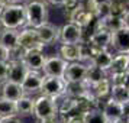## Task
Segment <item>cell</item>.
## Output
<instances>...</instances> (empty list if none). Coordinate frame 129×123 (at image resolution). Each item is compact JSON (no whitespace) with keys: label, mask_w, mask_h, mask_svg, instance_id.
I'll return each mask as SVG.
<instances>
[{"label":"cell","mask_w":129,"mask_h":123,"mask_svg":"<svg viewBox=\"0 0 129 123\" xmlns=\"http://www.w3.org/2000/svg\"><path fill=\"white\" fill-rule=\"evenodd\" d=\"M129 13V5L126 0H113L110 2V15L113 18H120L125 19Z\"/></svg>","instance_id":"cell-26"},{"label":"cell","mask_w":129,"mask_h":123,"mask_svg":"<svg viewBox=\"0 0 129 123\" xmlns=\"http://www.w3.org/2000/svg\"><path fill=\"white\" fill-rule=\"evenodd\" d=\"M81 5V0H64V3H62V7H64L65 10L68 13H71L76 7H78Z\"/></svg>","instance_id":"cell-32"},{"label":"cell","mask_w":129,"mask_h":123,"mask_svg":"<svg viewBox=\"0 0 129 123\" xmlns=\"http://www.w3.org/2000/svg\"><path fill=\"white\" fill-rule=\"evenodd\" d=\"M45 2L49 5H54V6H62V3H64V0H45Z\"/></svg>","instance_id":"cell-40"},{"label":"cell","mask_w":129,"mask_h":123,"mask_svg":"<svg viewBox=\"0 0 129 123\" xmlns=\"http://www.w3.org/2000/svg\"><path fill=\"white\" fill-rule=\"evenodd\" d=\"M22 59L29 68V71H42L44 65L47 61V55L44 54L42 49H29V51H23Z\"/></svg>","instance_id":"cell-9"},{"label":"cell","mask_w":129,"mask_h":123,"mask_svg":"<svg viewBox=\"0 0 129 123\" xmlns=\"http://www.w3.org/2000/svg\"><path fill=\"white\" fill-rule=\"evenodd\" d=\"M110 90H112V83L109 78L102 80L97 84L90 86V96L93 97L96 101H102V100H109L110 99Z\"/></svg>","instance_id":"cell-16"},{"label":"cell","mask_w":129,"mask_h":123,"mask_svg":"<svg viewBox=\"0 0 129 123\" xmlns=\"http://www.w3.org/2000/svg\"><path fill=\"white\" fill-rule=\"evenodd\" d=\"M96 28H102V29L109 30L110 33H115L117 30L126 28V20L120 18H113V16H107V18L102 19V20H94Z\"/></svg>","instance_id":"cell-19"},{"label":"cell","mask_w":129,"mask_h":123,"mask_svg":"<svg viewBox=\"0 0 129 123\" xmlns=\"http://www.w3.org/2000/svg\"><path fill=\"white\" fill-rule=\"evenodd\" d=\"M38 32V36L44 45H49L52 44L54 41H58V35H59V29H57L54 25L51 23H47L41 26L39 29H36Z\"/></svg>","instance_id":"cell-22"},{"label":"cell","mask_w":129,"mask_h":123,"mask_svg":"<svg viewBox=\"0 0 129 123\" xmlns=\"http://www.w3.org/2000/svg\"><path fill=\"white\" fill-rule=\"evenodd\" d=\"M110 83L112 86H128L129 75L128 72H113L110 74Z\"/></svg>","instance_id":"cell-31"},{"label":"cell","mask_w":129,"mask_h":123,"mask_svg":"<svg viewBox=\"0 0 129 123\" xmlns=\"http://www.w3.org/2000/svg\"><path fill=\"white\" fill-rule=\"evenodd\" d=\"M7 72H9V62L0 64V83H5L7 80Z\"/></svg>","instance_id":"cell-35"},{"label":"cell","mask_w":129,"mask_h":123,"mask_svg":"<svg viewBox=\"0 0 129 123\" xmlns=\"http://www.w3.org/2000/svg\"><path fill=\"white\" fill-rule=\"evenodd\" d=\"M103 2H113V0H103Z\"/></svg>","instance_id":"cell-44"},{"label":"cell","mask_w":129,"mask_h":123,"mask_svg":"<svg viewBox=\"0 0 129 123\" xmlns=\"http://www.w3.org/2000/svg\"><path fill=\"white\" fill-rule=\"evenodd\" d=\"M110 99H113L117 103H125L129 100V88L128 86H112Z\"/></svg>","instance_id":"cell-28"},{"label":"cell","mask_w":129,"mask_h":123,"mask_svg":"<svg viewBox=\"0 0 129 123\" xmlns=\"http://www.w3.org/2000/svg\"><path fill=\"white\" fill-rule=\"evenodd\" d=\"M58 55L68 64L80 62V45H59Z\"/></svg>","instance_id":"cell-23"},{"label":"cell","mask_w":129,"mask_h":123,"mask_svg":"<svg viewBox=\"0 0 129 123\" xmlns=\"http://www.w3.org/2000/svg\"><path fill=\"white\" fill-rule=\"evenodd\" d=\"M102 110L105 113L106 119L109 123H115L116 120L122 119L123 117V113H122V104L115 101L113 99H109L106 100L103 106H102Z\"/></svg>","instance_id":"cell-18"},{"label":"cell","mask_w":129,"mask_h":123,"mask_svg":"<svg viewBox=\"0 0 129 123\" xmlns=\"http://www.w3.org/2000/svg\"><path fill=\"white\" fill-rule=\"evenodd\" d=\"M125 20H126V26H128V28H129V13H128V16L125 18Z\"/></svg>","instance_id":"cell-42"},{"label":"cell","mask_w":129,"mask_h":123,"mask_svg":"<svg viewBox=\"0 0 129 123\" xmlns=\"http://www.w3.org/2000/svg\"><path fill=\"white\" fill-rule=\"evenodd\" d=\"M0 25L5 29L18 30L26 26V9L22 3H12L0 12Z\"/></svg>","instance_id":"cell-1"},{"label":"cell","mask_w":129,"mask_h":123,"mask_svg":"<svg viewBox=\"0 0 129 123\" xmlns=\"http://www.w3.org/2000/svg\"><path fill=\"white\" fill-rule=\"evenodd\" d=\"M55 114H58V103H57V100L51 99L48 96H44V94H41L39 97H36L34 116L36 117L38 122L45 120L48 117H52Z\"/></svg>","instance_id":"cell-3"},{"label":"cell","mask_w":129,"mask_h":123,"mask_svg":"<svg viewBox=\"0 0 129 123\" xmlns=\"http://www.w3.org/2000/svg\"><path fill=\"white\" fill-rule=\"evenodd\" d=\"M0 45L7 48L10 52L19 51V32L15 29H0Z\"/></svg>","instance_id":"cell-15"},{"label":"cell","mask_w":129,"mask_h":123,"mask_svg":"<svg viewBox=\"0 0 129 123\" xmlns=\"http://www.w3.org/2000/svg\"><path fill=\"white\" fill-rule=\"evenodd\" d=\"M112 61H113L112 52L109 49H105V51L99 52L94 57L93 61H91V64L96 65V67H99L100 70H103V71H109L112 67Z\"/></svg>","instance_id":"cell-25"},{"label":"cell","mask_w":129,"mask_h":123,"mask_svg":"<svg viewBox=\"0 0 129 123\" xmlns=\"http://www.w3.org/2000/svg\"><path fill=\"white\" fill-rule=\"evenodd\" d=\"M87 42L90 45L99 48V49H109V48L112 47V33L106 29L96 28V25H94L91 33L88 35Z\"/></svg>","instance_id":"cell-10"},{"label":"cell","mask_w":129,"mask_h":123,"mask_svg":"<svg viewBox=\"0 0 129 123\" xmlns=\"http://www.w3.org/2000/svg\"><path fill=\"white\" fill-rule=\"evenodd\" d=\"M126 3H128V5H129V0H126Z\"/></svg>","instance_id":"cell-45"},{"label":"cell","mask_w":129,"mask_h":123,"mask_svg":"<svg viewBox=\"0 0 129 123\" xmlns=\"http://www.w3.org/2000/svg\"><path fill=\"white\" fill-rule=\"evenodd\" d=\"M59 45H78L83 42V29L74 23H65L59 29L58 35Z\"/></svg>","instance_id":"cell-6"},{"label":"cell","mask_w":129,"mask_h":123,"mask_svg":"<svg viewBox=\"0 0 129 123\" xmlns=\"http://www.w3.org/2000/svg\"><path fill=\"white\" fill-rule=\"evenodd\" d=\"M105 78H107V77H106V71L100 70L99 67H96V65H93V64H88L87 75H86V83L88 84V87L93 86V84L100 83L102 80H105Z\"/></svg>","instance_id":"cell-27"},{"label":"cell","mask_w":129,"mask_h":123,"mask_svg":"<svg viewBox=\"0 0 129 123\" xmlns=\"http://www.w3.org/2000/svg\"><path fill=\"white\" fill-rule=\"evenodd\" d=\"M9 116H16L15 103L0 97V119L2 117H9Z\"/></svg>","instance_id":"cell-30"},{"label":"cell","mask_w":129,"mask_h":123,"mask_svg":"<svg viewBox=\"0 0 129 123\" xmlns=\"http://www.w3.org/2000/svg\"><path fill=\"white\" fill-rule=\"evenodd\" d=\"M15 109H16V116L19 117L32 116L35 109V100L30 99L29 96H23L18 101H15Z\"/></svg>","instance_id":"cell-21"},{"label":"cell","mask_w":129,"mask_h":123,"mask_svg":"<svg viewBox=\"0 0 129 123\" xmlns=\"http://www.w3.org/2000/svg\"><path fill=\"white\" fill-rule=\"evenodd\" d=\"M67 123H86L83 116H76V117H70L67 119Z\"/></svg>","instance_id":"cell-38"},{"label":"cell","mask_w":129,"mask_h":123,"mask_svg":"<svg viewBox=\"0 0 129 123\" xmlns=\"http://www.w3.org/2000/svg\"><path fill=\"white\" fill-rule=\"evenodd\" d=\"M116 54H129V28L112 33V47Z\"/></svg>","instance_id":"cell-14"},{"label":"cell","mask_w":129,"mask_h":123,"mask_svg":"<svg viewBox=\"0 0 129 123\" xmlns=\"http://www.w3.org/2000/svg\"><path fill=\"white\" fill-rule=\"evenodd\" d=\"M67 81L64 78H55V77H45L42 83L41 93L44 96H48L54 100H58L65 96Z\"/></svg>","instance_id":"cell-4"},{"label":"cell","mask_w":129,"mask_h":123,"mask_svg":"<svg viewBox=\"0 0 129 123\" xmlns=\"http://www.w3.org/2000/svg\"><path fill=\"white\" fill-rule=\"evenodd\" d=\"M122 113H123V117L129 119V100L122 103Z\"/></svg>","instance_id":"cell-37"},{"label":"cell","mask_w":129,"mask_h":123,"mask_svg":"<svg viewBox=\"0 0 129 123\" xmlns=\"http://www.w3.org/2000/svg\"><path fill=\"white\" fill-rule=\"evenodd\" d=\"M87 68L88 65L84 62H71L67 67L64 80L67 83H81L86 81V75H87Z\"/></svg>","instance_id":"cell-12"},{"label":"cell","mask_w":129,"mask_h":123,"mask_svg":"<svg viewBox=\"0 0 129 123\" xmlns=\"http://www.w3.org/2000/svg\"><path fill=\"white\" fill-rule=\"evenodd\" d=\"M0 123H23L19 116H9V117H2Z\"/></svg>","instance_id":"cell-36"},{"label":"cell","mask_w":129,"mask_h":123,"mask_svg":"<svg viewBox=\"0 0 129 123\" xmlns=\"http://www.w3.org/2000/svg\"><path fill=\"white\" fill-rule=\"evenodd\" d=\"M115 123H129V119H126V117H122V119H119V120H116Z\"/></svg>","instance_id":"cell-41"},{"label":"cell","mask_w":129,"mask_h":123,"mask_svg":"<svg viewBox=\"0 0 129 123\" xmlns=\"http://www.w3.org/2000/svg\"><path fill=\"white\" fill-rule=\"evenodd\" d=\"M110 74L113 72H128L129 71V54H116L113 57L110 67Z\"/></svg>","instance_id":"cell-24"},{"label":"cell","mask_w":129,"mask_h":123,"mask_svg":"<svg viewBox=\"0 0 129 123\" xmlns=\"http://www.w3.org/2000/svg\"><path fill=\"white\" fill-rule=\"evenodd\" d=\"M19 2H20V0H13V3H19Z\"/></svg>","instance_id":"cell-43"},{"label":"cell","mask_w":129,"mask_h":123,"mask_svg":"<svg viewBox=\"0 0 129 123\" xmlns=\"http://www.w3.org/2000/svg\"><path fill=\"white\" fill-rule=\"evenodd\" d=\"M29 74V68L26 67L22 58H15L9 61V72H7V80L16 84H22L26 75Z\"/></svg>","instance_id":"cell-8"},{"label":"cell","mask_w":129,"mask_h":123,"mask_svg":"<svg viewBox=\"0 0 129 123\" xmlns=\"http://www.w3.org/2000/svg\"><path fill=\"white\" fill-rule=\"evenodd\" d=\"M26 9V28L39 29L48 23V6L45 0H28Z\"/></svg>","instance_id":"cell-2"},{"label":"cell","mask_w":129,"mask_h":123,"mask_svg":"<svg viewBox=\"0 0 129 123\" xmlns=\"http://www.w3.org/2000/svg\"><path fill=\"white\" fill-rule=\"evenodd\" d=\"M128 88H129V83H128Z\"/></svg>","instance_id":"cell-46"},{"label":"cell","mask_w":129,"mask_h":123,"mask_svg":"<svg viewBox=\"0 0 129 123\" xmlns=\"http://www.w3.org/2000/svg\"><path fill=\"white\" fill-rule=\"evenodd\" d=\"M94 20H96L94 16L88 10H86V7H84L83 3L70 13V23H74L76 26L81 28V29L87 28L90 25H93Z\"/></svg>","instance_id":"cell-11"},{"label":"cell","mask_w":129,"mask_h":123,"mask_svg":"<svg viewBox=\"0 0 129 123\" xmlns=\"http://www.w3.org/2000/svg\"><path fill=\"white\" fill-rule=\"evenodd\" d=\"M44 44L41 42L36 29L25 28L22 32H19V49L29 51V49H44Z\"/></svg>","instance_id":"cell-7"},{"label":"cell","mask_w":129,"mask_h":123,"mask_svg":"<svg viewBox=\"0 0 129 123\" xmlns=\"http://www.w3.org/2000/svg\"><path fill=\"white\" fill-rule=\"evenodd\" d=\"M65 96L71 99H81L90 96V87L86 81L81 83H67L65 88Z\"/></svg>","instance_id":"cell-20"},{"label":"cell","mask_w":129,"mask_h":123,"mask_svg":"<svg viewBox=\"0 0 129 123\" xmlns=\"http://www.w3.org/2000/svg\"><path fill=\"white\" fill-rule=\"evenodd\" d=\"M44 78H45V77H44V74H41V72H38V71H29V74L26 75V78L23 80V83L20 84L25 96L41 91Z\"/></svg>","instance_id":"cell-13"},{"label":"cell","mask_w":129,"mask_h":123,"mask_svg":"<svg viewBox=\"0 0 129 123\" xmlns=\"http://www.w3.org/2000/svg\"><path fill=\"white\" fill-rule=\"evenodd\" d=\"M12 59V52L5 48L3 45H0V64H3V62H9Z\"/></svg>","instance_id":"cell-33"},{"label":"cell","mask_w":129,"mask_h":123,"mask_svg":"<svg viewBox=\"0 0 129 123\" xmlns=\"http://www.w3.org/2000/svg\"><path fill=\"white\" fill-rule=\"evenodd\" d=\"M83 117L86 123H109L102 109H93V110L87 111Z\"/></svg>","instance_id":"cell-29"},{"label":"cell","mask_w":129,"mask_h":123,"mask_svg":"<svg viewBox=\"0 0 129 123\" xmlns=\"http://www.w3.org/2000/svg\"><path fill=\"white\" fill-rule=\"evenodd\" d=\"M38 123H67V119H65L64 116H61V114H55V116L52 117H48V119H45V120H41V122Z\"/></svg>","instance_id":"cell-34"},{"label":"cell","mask_w":129,"mask_h":123,"mask_svg":"<svg viewBox=\"0 0 129 123\" xmlns=\"http://www.w3.org/2000/svg\"><path fill=\"white\" fill-rule=\"evenodd\" d=\"M13 0H0V12L5 9V7H7L9 5H12Z\"/></svg>","instance_id":"cell-39"},{"label":"cell","mask_w":129,"mask_h":123,"mask_svg":"<svg viewBox=\"0 0 129 123\" xmlns=\"http://www.w3.org/2000/svg\"><path fill=\"white\" fill-rule=\"evenodd\" d=\"M68 62L64 61L59 55H51L47 57L45 65H44V77H55V78H64Z\"/></svg>","instance_id":"cell-5"},{"label":"cell","mask_w":129,"mask_h":123,"mask_svg":"<svg viewBox=\"0 0 129 123\" xmlns=\"http://www.w3.org/2000/svg\"><path fill=\"white\" fill-rule=\"evenodd\" d=\"M0 94H2V99L13 101V103L18 101L20 97L25 96L23 90H22V86L20 84H16V83H12V81H5L2 84Z\"/></svg>","instance_id":"cell-17"}]
</instances>
